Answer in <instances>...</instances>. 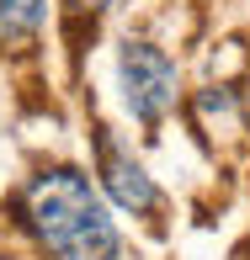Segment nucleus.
<instances>
[{
	"label": "nucleus",
	"mask_w": 250,
	"mask_h": 260,
	"mask_svg": "<svg viewBox=\"0 0 250 260\" xmlns=\"http://www.w3.org/2000/svg\"><path fill=\"white\" fill-rule=\"evenodd\" d=\"M21 223L53 260H123V234L106 218L96 186L69 165L38 170L16 197Z\"/></svg>",
	"instance_id": "1"
},
{
	"label": "nucleus",
	"mask_w": 250,
	"mask_h": 260,
	"mask_svg": "<svg viewBox=\"0 0 250 260\" xmlns=\"http://www.w3.org/2000/svg\"><path fill=\"white\" fill-rule=\"evenodd\" d=\"M96 159H101V186H106V197H112L123 212H133V218L160 212V186H154V175L112 138V127H96Z\"/></svg>",
	"instance_id": "3"
},
{
	"label": "nucleus",
	"mask_w": 250,
	"mask_h": 260,
	"mask_svg": "<svg viewBox=\"0 0 250 260\" xmlns=\"http://www.w3.org/2000/svg\"><path fill=\"white\" fill-rule=\"evenodd\" d=\"M245 117H250V90H245Z\"/></svg>",
	"instance_id": "6"
},
{
	"label": "nucleus",
	"mask_w": 250,
	"mask_h": 260,
	"mask_svg": "<svg viewBox=\"0 0 250 260\" xmlns=\"http://www.w3.org/2000/svg\"><path fill=\"white\" fill-rule=\"evenodd\" d=\"M117 80H123V101L128 112L144 127H160L171 117L176 96H181V80H176V64L165 58V48H154L149 38H128L123 53H117Z\"/></svg>",
	"instance_id": "2"
},
{
	"label": "nucleus",
	"mask_w": 250,
	"mask_h": 260,
	"mask_svg": "<svg viewBox=\"0 0 250 260\" xmlns=\"http://www.w3.org/2000/svg\"><path fill=\"white\" fill-rule=\"evenodd\" d=\"M48 21V0H0V48L32 43Z\"/></svg>",
	"instance_id": "4"
},
{
	"label": "nucleus",
	"mask_w": 250,
	"mask_h": 260,
	"mask_svg": "<svg viewBox=\"0 0 250 260\" xmlns=\"http://www.w3.org/2000/svg\"><path fill=\"white\" fill-rule=\"evenodd\" d=\"M64 6H69V11H106L112 0H64Z\"/></svg>",
	"instance_id": "5"
}]
</instances>
